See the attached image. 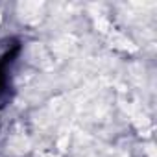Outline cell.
Wrapping results in <instances>:
<instances>
[{
	"label": "cell",
	"mask_w": 157,
	"mask_h": 157,
	"mask_svg": "<svg viewBox=\"0 0 157 157\" xmlns=\"http://www.w3.org/2000/svg\"><path fill=\"white\" fill-rule=\"evenodd\" d=\"M22 44L15 37L0 41V107L11 100V67L15 65Z\"/></svg>",
	"instance_id": "1"
}]
</instances>
